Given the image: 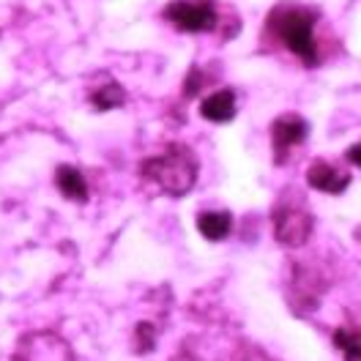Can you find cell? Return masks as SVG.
I'll return each mask as SVG.
<instances>
[{
	"instance_id": "cell-12",
	"label": "cell",
	"mask_w": 361,
	"mask_h": 361,
	"mask_svg": "<svg viewBox=\"0 0 361 361\" xmlns=\"http://www.w3.org/2000/svg\"><path fill=\"white\" fill-rule=\"evenodd\" d=\"M334 345L345 353L348 361L361 359V331H350V329H337L334 331Z\"/></svg>"
},
{
	"instance_id": "cell-10",
	"label": "cell",
	"mask_w": 361,
	"mask_h": 361,
	"mask_svg": "<svg viewBox=\"0 0 361 361\" xmlns=\"http://www.w3.org/2000/svg\"><path fill=\"white\" fill-rule=\"evenodd\" d=\"M230 227H233V219L225 211H203L197 216V230L203 233L208 241H222L230 235Z\"/></svg>"
},
{
	"instance_id": "cell-4",
	"label": "cell",
	"mask_w": 361,
	"mask_h": 361,
	"mask_svg": "<svg viewBox=\"0 0 361 361\" xmlns=\"http://www.w3.org/2000/svg\"><path fill=\"white\" fill-rule=\"evenodd\" d=\"M164 20L183 33H205L216 27V6L214 0H173L164 8Z\"/></svg>"
},
{
	"instance_id": "cell-13",
	"label": "cell",
	"mask_w": 361,
	"mask_h": 361,
	"mask_svg": "<svg viewBox=\"0 0 361 361\" xmlns=\"http://www.w3.org/2000/svg\"><path fill=\"white\" fill-rule=\"evenodd\" d=\"M348 161L356 164V167H361V142H356V145L348 148Z\"/></svg>"
},
{
	"instance_id": "cell-9",
	"label": "cell",
	"mask_w": 361,
	"mask_h": 361,
	"mask_svg": "<svg viewBox=\"0 0 361 361\" xmlns=\"http://www.w3.org/2000/svg\"><path fill=\"white\" fill-rule=\"evenodd\" d=\"M55 180H58V189L61 195L74 200V203H85L88 200V183L82 178V173L71 164H63L58 173H55Z\"/></svg>"
},
{
	"instance_id": "cell-5",
	"label": "cell",
	"mask_w": 361,
	"mask_h": 361,
	"mask_svg": "<svg viewBox=\"0 0 361 361\" xmlns=\"http://www.w3.org/2000/svg\"><path fill=\"white\" fill-rule=\"evenodd\" d=\"M14 361H74L68 345L52 331L42 334H25L17 345Z\"/></svg>"
},
{
	"instance_id": "cell-11",
	"label": "cell",
	"mask_w": 361,
	"mask_h": 361,
	"mask_svg": "<svg viewBox=\"0 0 361 361\" xmlns=\"http://www.w3.org/2000/svg\"><path fill=\"white\" fill-rule=\"evenodd\" d=\"M90 102H93L96 110H115V107H121V104L126 102V93H123L121 85L110 82L107 88L93 90V93H90Z\"/></svg>"
},
{
	"instance_id": "cell-2",
	"label": "cell",
	"mask_w": 361,
	"mask_h": 361,
	"mask_svg": "<svg viewBox=\"0 0 361 361\" xmlns=\"http://www.w3.org/2000/svg\"><path fill=\"white\" fill-rule=\"evenodd\" d=\"M142 178L164 195L183 197L197 180V159L183 145H170L164 154L142 161Z\"/></svg>"
},
{
	"instance_id": "cell-7",
	"label": "cell",
	"mask_w": 361,
	"mask_h": 361,
	"mask_svg": "<svg viewBox=\"0 0 361 361\" xmlns=\"http://www.w3.org/2000/svg\"><path fill=\"white\" fill-rule=\"evenodd\" d=\"M307 180H310L312 189L326 192V195H342L350 186V176L345 170L334 167V164H329V161H315L307 170Z\"/></svg>"
},
{
	"instance_id": "cell-8",
	"label": "cell",
	"mask_w": 361,
	"mask_h": 361,
	"mask_svg": "<svg viewBox=\"0 0 361 361\" xmlns=\"http://www.w3.org/2000/svg\"><path fill=\"white\" fill-rule=\"evenodd\" d=\"M200 113H203V118L214 121V123H227L235 115V90L222 88L216 93H211L208 99H203Z\"/></svg>"
},
{
	"instance_id": "cell-6",
	"label": "cell",
	"mask_w": 361,
	"mask_h": 361,
	"mask_svg": "<svg viewBox=\"0 0 361 361\" xmlns=\"http://www.w3.org/2000/svg\"><path fill=\"white\" fill-rule=\"evenodd\" d=\"M307 135H310V126H307V121L301 115H279L274 121V126H271V140H274V157H276V161H285L288 151L295 148V145H301L307 140Z\"/></svg>"
},
{
	"instance_id": "cell-3",
	"label": "cell",
	"mask_w": 361,
	"mask_h": 361,
	"mask_svg": "<svg viewBox=\"0 0 361 361\" xmlns=\"http://www.w3.org/2000/svg\"><path fill=\"white\" fill-rule=\"evenodd\" d=\"M312 214L301 195H285L274 208V238L282 247H304L312 235Z\"/></svg>"
},
{
	"instance_id": "cell-1",
	"label": "cell",
	"mask_w": 361,
	"mask_h": 361,
	"mask_svg": "<svg viewBox=\"0 0 361 361\" xmlns=\"http://www.w3.org/2000/svg\"><path fill=\"white\" fill-rule=\"evenodd\" d=\"M315 8L298 6V3H279V6L271 8L266 27L276 42H282L293 52L295 58H301L307 66H317L320 55H317L315 47Z\"/></svg>"
}]
</instances>
